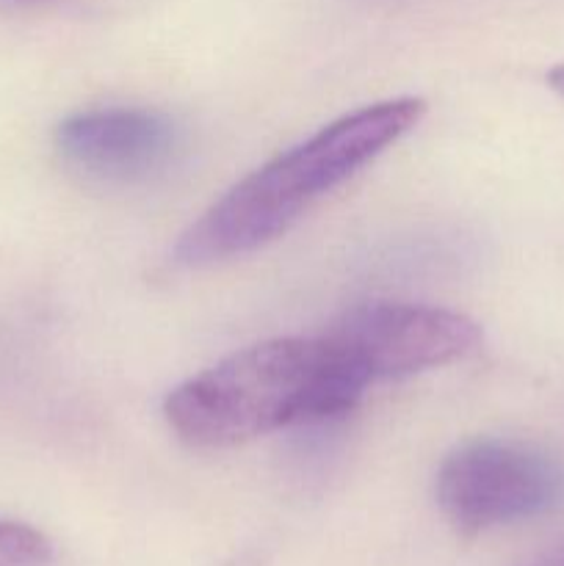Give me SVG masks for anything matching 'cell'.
<instances>
[{
  "label": "cell",
  "mask_w": 564,
  "mask_h": 566,
  "mask_svg": "<svg viewBox=\"0 0 564 566\" xmlns=\"http://www.w3.org/2000/svg\"><path fill=\"white\" fill-rule=\"evenodd\" d=\"M424 114L420 97H393L330 122L216 199L177 238L175 263L199 269L265 247L291 230L310 205L401 142Z\"/></svg>",
  "instance_id": "1"
},
{
  "label": "cell",
  "mask_w": 564,
  "mask_h": 566,
  "mask_svg": "<svg viewBox=\"0 0 564 566\" xmlns=\"http://www.w3.org/2000/svg\"><path fill=\"white\" fill-rule=\"evenodd\" d=\"M365 385L321 337H276L241 348L166 396L169 429L186 446L232 448L291 426L348 415Z\"/></svg>",
  "instance_id": "2"
},
{
  "label": "cell",
  "mask_w": 564,
  "mask_h": 566,
  "mask_svg": "<svg viewBox=\"0 0 564 566\" xmlns=\"http://www.w3.org/2000/svg\"><path fill=\"white\" fill-rule=\"evenodd\" d=\"M435 490L448 523L473 536L562 506L564 468L529 442L481 437L442 459Z\"/></svg>",
  "instance_id": "3"
},
{
  "label": "cell",
  "mask_w": 564,
  "mask_h": 566,
  "mask_svg": "<svg viewBox=\"0 0 564 566\" xmlns=\"http://www.w3.org/2000/svg\"><path fill=\"white\" fill-rule=\"evenodd\" d=\"M326 340L365 387L459 363L481 346V329L468 315L429 304L370 302L343 313Z\"/></svg>",
  "instance_id": "4"
},
{
  "label": "cell",
  "mask_w": 564,
  "mask_h": 566,
  "mask_svg": "<svg viewBox=\"0 0 564 566\" xmlns=\"http://www.w3.org/2000/svg\"><path fill=\"white\" fill-rule=\"evenodd\" d=\"M180 127L147 108H92L55 127V149L86 180L133 186L166 175L180 155Z\"/></svg>",
  "instance_id": "5"
},
{
  "label": "cell",
  "mask_w": 564,
  "mask_h": 566,
  "mask_svg": "<svg viewBox=\"0 0 564 566\" xmlns=\"http://www.w3.org/2000/svg\"><path fill=\"white\" fill-rule=\"evenodd\" d=\"M53 545L42 531L14 520H0V566H50Z\"/></svg>",
  "instance_id": "6"
},
{
  "label": "cell",
  "mask_w": 564,
  "mask_h": 566,
  "mask_svg": "<svg viewBox=\"0 0 564 566\" xmlns=\"http://www.w3.org/2000/svg\"><path fill=\"white\" fill-rule=\"evenodd\" d=\"M525 566H564V547H553V551L542 553V556H536L534 562Z\"/></svg>",
  "instance_id": "7"
},
{
  "label": "cell",
  "mask_w": 564,
  "mask_h": 566,
  "mask_svg": "<svg viewBox=\"0 0 564 566\" xmlns=\"http://www.w3.org/2000/svg\"><path fill=\"white\" fill-rule=\"evenodd\" d=\"M547 86L564 97V64H556L551 72H547Z\"/></svg>",
  "instance_id": "8"
}]
</instances>
